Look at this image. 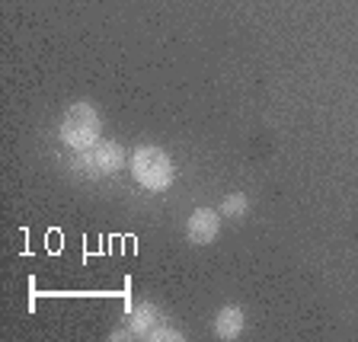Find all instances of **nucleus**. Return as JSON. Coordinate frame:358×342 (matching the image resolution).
I'll list each match as a JSON object with an SVG mask.
<instances>
[{
	"label": "nucleus",
	"mask_w": 358,
	"mask_h": 342,
	"mask_svg": "<svg viewBox=\"0 0 358 342\" xmlns=\"http://www.w3.org/2000/svg\"><path fill=\"white\" fill-rule=\"evenodd\" d=\"M131 176L138 179V186L150 189V192H164L173 186V160L166 150L144 144V148L131 150Z\"/></svg>",
	"instance_id": "obj_1"
},
{
	"label": "nucleus",
	"mask_w": 358,
	"mask_h": 342,
	"mask_svg": "<svg viewBox=\"0 0 358 342\" xmlns=\"http://www.w3.org/2000/svg\"><path fill=\"white\" fill-rule=\"evenodd\" d=\"M99 131H103V119L90 103H74L61 119V141L71 150H90L99 144Z\"/></svg>",
	"instance_id": "obj_2"
},
{
	"label": "nucleus",
	"mask_w": 358,
	"mask_h": 342,
	"mask_svg": "<svg viewBox=\"0 0 358 342\" xmlns=\"http://www.w3.org/2000/svg\"><path fill=\"white\" fill-rule=\"evenodd\" d=\"M125 166V148L119 141H99L90 150H80L77 170H83L87 176H112Z\"/></svg>",
	"instance_id": "obj_3"
},
{
	"label": "nucleus",
	"mask_w": 358,
	"mask_h": 342,
	"mask_svg": "<svg viewBox=\"0 0 358 342\" xmlns=\"http://www.w3.org/2000/svg\"><path fill=\"white\" fill-rule=\"evenodd\" d=\"M217 231H221V218L211 208H195L186 221V237L199 246H208L217 237Z\"/></svg>",
	"instance_id": "obj_4"
},
{
	"label": "nucleus",
	"mask_w": 358,
	"mask_h": 342,
	"mask_svg": "<svg viewBox=\"0 0 358 342\" xmlns=\"http://www.w3.org/2000/svg\"><path fill=\"white\" fill-rule=\"evenodd\" d=\"M240 333H243V311H240L237 304L221 307L215 317V336L224 342H231V339H237Z\"/></svg>",
	"instance_id": "obj_5"
},
{
	"label": "nucleus",
	"mask_w": 358,
	"mask_h": 342,
	"mask_svg": "<svg viewBox=\"0 0 358 342\" xmlns=\"http://www.w3.org/2000/svg\"><path fill=\"white\" fill-rule=\"evenodd\" d=\"M128 327H131V336H141V339H148L150 329L160 327V311H157L154 304H138L131 311V317H128Z\"/></svg>",
	"instance_id": "obj_6"
},
{
	"label": "nucleus",
	"mask_w": 358,
	"mask_h": 342,
	"mask_svg": "<svg viewBox=\"0 0 358 342\" xmlns=\"http://www.w3.org/2000/svg\"><path fill=\"white\" fill-rule=\"evenodd\" d=\"M246 205H250V201H246L243 192H231L227 199L221 201V211L227 218H240V215H246Z\"/></svg>",
	"instance_id": "obj_7"
},
{
	"label": "nucleus",
	"mask_w": 358,
	"mask_h": 342,
	"mask_svg": "<svg viewBox=\"0 0 358 342\" xmlns=\"http://www.w3.org/2000/svg\"><path fill=\"white\" fill-rule=\"evenodd\" d=\"M148 339H150V342H182L186 336L176 333L173 327H154V329L148 333Z\"/></svg>",
	"instance_id": "obj_8"
}]
</instances>
